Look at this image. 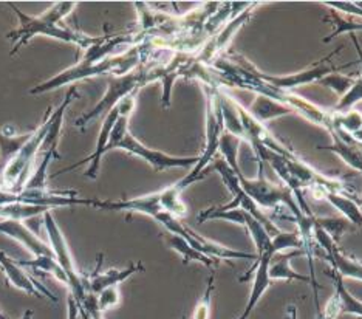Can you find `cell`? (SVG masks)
<instances>
[{
	"label": "cell",
	"instance_id": "24",
	"mask_svg": "<svg viewBox=\"0 0 362 319\" xmlns=\"http://www.w3.org/2000/svg\"><path fill=\"white\" fill-rule=\"evenodd\" d=\"M361 209H362V203H361Z\"/></svg>",
	"mask_w": 362,
	"mask_h": 319
},
{
	"label": "cell",
	"instance_id": "5",
	"mask_svg": "<svg viewBox=\"0 0 362 319\" xmlns=\"http://www.w3.org/2000/svg\"><path fill=\"white\" fill-rule=\"evenodd\" d=\"M336 53L337 52H333L330 56H327L325 59L313 65V67L302 70L300 73H296V75H290V76H269V75H265V73H260L256 69H254V71H256V75L263 81V83L273 86L279 90H285V92H291V90L296 87L307 86V84H317L324 76L330 75V73H333L334 70H339V69H334L333 65L332 67L324 65V62L330 61L332 56H334Z\"/></svg>",
	"mask_w": 362,
	"mask_h": 319
},
{
	"label": "cell",
	"instance_id": "22",
	"mask_svg": "<svg viewBox=\"0 0 362 319\" xmlns=\"http://www.w3.org/2000/svg\"><path fill=\"white\" fill-rule=\"evenodd\" d=\"M119 302V293H118V287H110L105 289L104 291L100 293V298H96V304L100 312H105L107 308L115 307Z\"/></svg>",
	"mask_w": 362,
	"mask_h": 319
},
{
	"label": "cell",
	"instance_id": "7",
	"mask_svg": "<svg viewBox=\"0 0 362 319\" xmlns=\"http://www.w3.org/2000/svg\"><path fill=\"white\" fill-rule=\"evenodd\" d=\"M271 259H273V255H269V253H267V255L257 256L256 265H254L251 272L246 273L240 279V282H243L246 277L252 276V289H251L248 306H246L243 315L238 319H248L250 313L252 312L254 308H256L257 302L263 296V293H265L269 289V285L273 284V281H271V277H269V262H271Z\"/></svg>",
	"mask_w": 362,
	"mask_h": 319
},
{
	"label": "cell",
	"instance_id": "23",
	"mask_svg": "<svg viewBox=\"0 0 362 319\" xmlns=\"http://www.w3.org/2000/svg\"><path fill=\"white\" fill-rule=\"evenodd\" d=\"M69 319H90V316L86 313V312H81L79 308V304L78 302H75V298L70 296V301H69Z\"/></svg>",
	"mask_w": 362,
	"mask_h": 319
},
{
	"label": "cell",
	"instance_id": "3",
	"mask_svg": "<svg viewBox=\"0 0 362 319\" xmlns=\"http://www.w3.org/2000/svg\"><path fill=\"white\" fill-rule=\"evenodd\" d=\"M129 118L119 117L117 124L113 126L112 134L109 138V143L105 146V152L112 149H122L129 153L136 155L138 158L146 161L151 165L155 170H168L172 168L185 169V168H194L197 163L200 161V157H172V155L163 153L160 151H153L139 143L135 137H132L129 132Z\"/></svg>",
	"mask_w": 362,
	"mask_h": 319
},
{
	"label": "cell",
	"instance_id": "6",
	"mask_svg": "<svg viewBox=\"0 0 362 319\" xmlns=\"http://www.w3.org/2000/svg\"><path fill=\"white\" fill-rule=\"evenodd\" d=\"M313 237H315V240L319 243V247L324 248L325 259L333 265L334 273H337L341 277H353V279L362 281V264L345 257L342 253L337 250L336 242L319 226L317 222L313 225Z\"/></svg>",
	"mask_w": 362,
	"mask_h": 319
},
{
	"label": "cell",
	"instance_id": "13",
	"mask_svg": "<svg viewBox=\"0 0 362 319\" xmlns=\"http://www.w3.org/2000/svg\"><path fill=\"white\" fill-rule=\"evenodd\" d=\"M163 239L166 240V243L172 250H175L178 255L183 257L185 264H189V262H200V264L206 265L209 268L217 265V260L209 259L208 256H204L203 253L197 251L191 243H187V240H185L181 236L172 234V233H163Z\"/></svg>",
	"mask_w": 362,
	"mask_h": 319
},
{
	"label": "cell",
	"instance_id": "10",
	"mask_svg": "<svg viewBox=\"0 0 362 319\" xmlns=\"http://www.w3.org/2000/svg\"><path fill=\"white\" fill-rule=\"evenodd\" d=\"M118 118H119V110H118V108H113V109L105 115L104 126H103V130H101V135H100V138H98L96 149H95L92 157H88V158H86V160H82V161L76 163V165H73V166L67 168V169L64 170V173H67V170H71V169H76L78 166L86 165V163L92 161V166L88 168V170L86 173V177L96 178L98 170H100V165H101V157L104 155L105 146H107V143H109V138H110V134H112V129H113L115 124H117Z\"/></svg>",
	"mask_w": 362,
	"mask_h": 319
},
{
	"label": "cell",
	"instance_id": "19",
	"mask_svg": "<svg viewBox=\"0 0 362 319\" xmlns=\"http://www.w3.org/2000/svg\"><path fill=\"white\" fill-rule=\"evenodd\" d=\"M330 13H332V22L334 25V31L332 33L330 36H327L324 39V42H328V40H332L333 37L342 35V33H356V31H362V23L358 21H347V19H342L341 16H337L334 13V10L330 8Z\"/></svg>",
	"mask_w": 362,
	"mask_h": 319
},
{
	"label": "cell",
	"instance_id": "15",
	"mask_svg": "<svg viewBox=\"0 0 362 319\" xmlns=\"http://www.w3.org/2000/svg\"><path fill=\"white\" fill-rule=\"evenodd\" d=\"M362 101V75L351 84L349 92L341 96V101L334 105V109L330 110L332 115H342L353 109V105Z\"/></svg>",
	"mask_w": 362,
	"mask_h": 319
},
{
	"label": "cell",
	"instance_id": "20",
	"mask_svg": "<svg viewBox=\"0 0 362 319\" xmlns=\"http://www.w3.org/2000/svg\"><path fill=\"white\" fill-rule=\"evenodd\" d=\"M316 222L334 242L339 239L349 228V222L344 219H316Z\"/></svg>",
	"mask_w": 362,
	"mask_h": 319
},
{
	"label": "cell",
	"instance_id": "14",
	"mask_svg": "<svg viewBox=\"0 0 362 319\" xmlns=\"http://www.w3.org/2000/svg\"><path fill=\"white\" fill-rule=\"evenodd\" d=\"M139 269H143L141 265H132L126 269H110V272H107L104 274L95 276L88 284L90 293L95 294V296H96V294H100L105 289L118 287V284H121L122 281H126L127 277H130L134 273L139 272Z\"/></svg>",
	"mask_w": 362,
	"mask_h": 319
},
{
	"label": "cell",
	"instance_id": "4",
	"mask_svg": "<svg viewBox=\"0 0 362 319\" xmlns=\"http://www.w3.org/2000/svg\"><path fill=\"white\" fill-rule=\"evenodd\" d=\"M212 169L214 170H217V173L221 175V178H223V182H225V185L228 186V190L233 192V195H234V200L229 203V204H226V207H220L218 209H221V211H228V209H235V208H240V209H243V211H246V212H250V214L256 219V220H259V222L267 228V231L271 234V236H276V234H279L281 231H279V228L271 222V220L263 214L262 212V209L257 207L256 203H254L248 195H246V192L243 191V187L240 186V182H238V177H237V174L234 173V170L229 168V165L228 163L225 161V160H220V158H217L216 161H214V166H212Z\"/></svg>",
	"mask_w": 362,
	"mask_h": 319
},
{
	"label": "cell",
	"instance_id": "18",
	"mask_svg": "<svg viewBox=\"0 0 362 319\" xmlns=\"http://www.w3.org/2000/svg\"><path fill=\"white\" fill-rule=\"evenodd\" d=\"M353 83H355V79H351L349 76H344V75H339V73H334L333 71V73H330V75H327V76H324L322 79H320L317 84L325 86V87H330L333 92L344 96L345 93L349 92V88L351 87Z\"/></svg>",
	"mask_w": 362,
	"mask_h": 319
},
{
	"label": "cell",
	"instance_id": "2",
	"mask_svg": "<svg viewBox=\"0 0 362 319\" xmlns=\"http://www.w3.org/2000/svg\"><path fill=\"white\" fill-rule=\"evenodd\" d=\"M168 71V64L160 65V67H152V65H143L139 64L136 69L126 73L122 76H115L109 83V90L104 100L96 104V108L86 113L79 121H76V126H84L87 122H92L95 118L109 113L115 105H117L121 100H124L126 96L136 93L139 88L144 87L146 84H151L153 81H158L164 78Z\"/></svg>",
	"mask_w": 362,
	"mask_h": 319
},
{
	"label": "cell",
	"instance_id": "8",
	"mask_svg": "<svg viewBox=\"0 0 362 319\" xmlns=\"http://www.w3.org/2000/svg\"><path fill=\"white\" fill-rule=\"evenodd\" d=\"M334 281V294L333 298L328 301L325 307V312L322 315L324 319H334L342 313L347 315H356L362 318V302L355 299L351 294L347 291L344 285V277H341L337 273L332 274Z\"/></svg>",
	"mask_w": 362,
	"mask_h": 319
},
{
	"label": "cell",
	"instance_id": "9",
	"mask_svg": "<svg viewBox=\"0 0 362 319\" xmlns=\"http://www.w3.org/2000/svg\"><path fill=\"white\" fill-rule=\"evenodd\" d=\"M310 191L313 194V197L330 202L333 207L339 211L345 219H347V222L362 225V209L359 204H356L350 197H347V195L332 192L327 186H322V185L311 186Z\"/></svg>",
	"mask_w": 362,
	"mask_h": 319
},
{
	"label": "cell",
	"instance_id": "1",
	"mask_svg": "<svg viewBox=\"0 0 362 319\" xmlns=\"http://www.w3.org/2000/svg\"><path fill=\"white\" fill-rule=\"evenodd\" d=\"M75 6V2H59L53 5V8H50V10L44 13L42 16H37V18H31V16L23 14L19 8L13 6V11L19 16L21 28L8 35V39H11L13 44H16L13 47L11 54H14L21 47L25 45L30 39L37 35L59 39L64 40V42L76 44L81 48H90L93 44H96L100 37H90L86 35H81V33H75L61 25L62 19L67 14H70Z\"/></svg>",
	"mask_w": 362,
	"mask_h": 319
},
{
	"label": "cell",
	"instance_id": "16",
	"mask_svg": "<svg viewBox=\"0 0 362 319\" xmlns=\"http://www.w3.org/2000/svg\"><path fill=\"white\" fill-rule=\"evenodd\" d=\"M291 248L305 250V242H303L299 233H279L273 237V250L276 255Z\"/></svg>",
	"mask_w": 362,
	"mask_h": 319
},
{
	"label": "cell",
	"instance_id": "12",
	"mask_svg": "<svg viewBox=\"0 0 362 319\" xmlns=\"http://www.w3.org/2000/svg\"><path fill=\"white\" fill-rule=\"evenodd\" d=\"M250 112V115L256 118L259 122H265L268 120H274L279 117L288 115V113H293L290 108H286L285 104L277 103L274 100H271L268 96L257 95L256 100L251 104V108L246 109Z\"/></svg>",
	"mask_w": 362,
	"mask_h": 319
},
{
	"label": "cell",
	"instance_id": "21",
	"mask_svg": "<svg viewBox=\"0 0 362 319\" xmlns=\"http://www.w3.org/2000/svg\"><path fill=\"white\" fill-rule=\"evenodd\" d=\"M212 289H214V274H212V277L209 279L208 289H206V291H204L203 298L199 301V304H197V307H195V310H194V315H192L191 319H209Z\"/></svg>",
	"mask_w": 362,
	"mask_h": 319
},
{
	"label": "cell",
	"instance_id": "17",
	"mask_svg": "<svg viewBox=\"0 0 362 319\" xmlns=\"http://www.w3.org/2000/svg\"><path fill=\"white\" fill-rule=\"evenodd\" d=\"M238 144H240V140L237 137L223 132V135L220 137L218 141V151L225 155V161L229 165L231 169L238 168L237 163V151H238Z\"/></svg>",
	"mask_w": 362,
	"mask_h": 319
},
{
	"label": "cell",
	"instance_id": "11",
	"mask_svg": "<svg viewBox=\"0 0 362 319\" xmlns=\"http://www.w3.org/2000/svg\"><path fill=\"white\" fill-rule=\"evenodd\" d=\"M298 255H308L305 250H299L296 253H290V255H279L273 256L269 262V277L271 281H300V282H307V284H313L316 289H319V285L316 284V281H313L311 277L302 276L299 273H296L294 269L291 268L290 262L298 256Z\"/></svg>",
	"mask_w": 362,
	"mask_h": 319
}]
</instances>
